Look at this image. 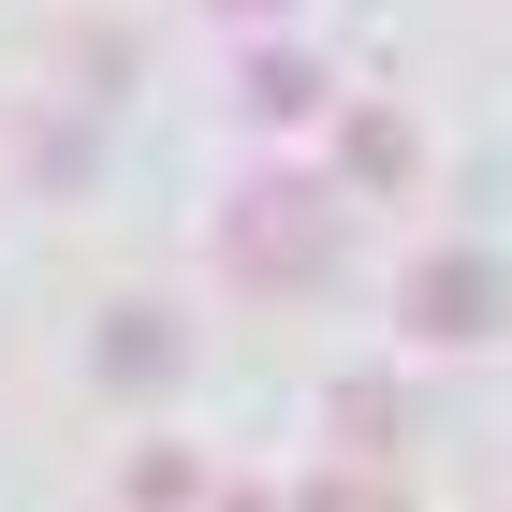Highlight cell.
Segmentation results:
<instances>
[{"mask_svg": "<svg viewBox=\"0 0 512 512\" xmlns=\"http://www.w3.org/2000/svg\"><path fill=\"white\" fill-rule=\"evenodd\" d=\"M483 308H498V278H483V264H425V278H410V337H469Z\"/></svg>", "mask_w": 512, "mask_h": 512, "instance_id": "cell-1", "label": "cell"}, {"mask_svg": "<svg viewBox=\"0 0 512 512\" xmlns=\"http://www.w3.org/2000/svg\"><path fill=\"white\" fill-rule=\"evenodd\" d=\"M103 366H118V381H161V366H176V337H161L147 308H118V322H103Z\"/></svg>", "mask_w": 512, "mask_h": 512, "instance_id": "cell-2", "label": "cell"}, {"mask_svg": "<svg viewBox=\"0 0 512 512\" xmlns=\"http://www.w3.org/2000/svg\"><path fill=\"white\" fill-rule=\"evenodd\" d=\"M308 205H249V264H308V235H293Z\"/></svg>", "mask_w": 512, "mask_h": 512, "instance_id": "cell-3", "label": "cell"}, {"mask_svg": "<svg viewBox=\"0 0 512 512\" xmlns=\"http://www.w3.org/2000/svg\"><path fill=\"white\" fill-rule=\"evenodd\" d=\"M322 512H381V498H337V483H322Z\"/></svg>", "mask_w": 512, "mask_h": 512, "instance_id": "cell-4", "label": "cell"}]
</instances>
